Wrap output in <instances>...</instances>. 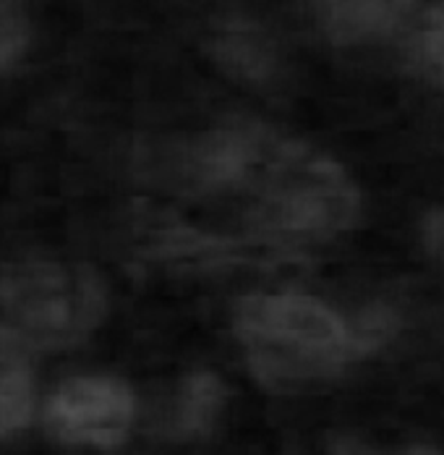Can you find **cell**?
<instances>
[{"label": "cell", "mask_w": 444, "mask_h": 455, "mask_svg": "<svg viewBox=\"0 0 444 455\" xmlns=\"http://www.w3.org/2000/svg\"><path fill=\"white\" fill-rule=\"evenodd\" d=\"M176 181L238 202L259 243L327 241L361 215V194L337 160L243 116L194 139L178 155Z\"/></svg>", "instance_id": "6da1fadb"}, {"label": "cell", "mask_w": 444, "mask_h": 455, "mask_svg": "<svg viewBox=\"0 0 444 455\" xmlns=\"http://www.w3.org/2000/svg\"><path fill=\"white\" fill-rule=\"evenodd\" d=\"M233 330L257 379L290 390L329 379L387 338V319L351 324L324 301L304 293H257L238 301Z\"/></svg>", "instance_id": "7a4b0ae2"}, {"label": "cell", "mask_w": 444, "mask_h": 455, "mask_svg": "<svg viewBox=\"0 0 444 455\" xmlns=\"http://www.w3.org/2000/svg\"><path fill=\"white\" fill-rule=\"evenodd\" d=\"M3 327L27 348H74L107 312L102 277L82 262L29 259L0 273Z\"/></svg>", "instance_id": "3957f363"}, {"label": "cell", "mask_w": 444, "mask_h": 455, "mask_svg": "<svg viewBox=\"0 0 444 455\" xmlns=\"http://www.w3.org/2000/svg\"><path fill=\"white\" fill-rule=\"evenodd\" d=\"M136 419L131 387L115 377H71L44 406L47 432L66 445L115 448Z\"/></svg>", "instance_id": "277c9868"}, {"label": "cell", "mask_w": 444, "mask_h": 455, "mask_svg": "<svg viewBox=\"0 0 444 455\" xmlns=\"http://www.w3.org/2000/svg\"><path fill=\"white\" fill-rule=\"evenodd\" d=\"M212 55L222 68L246 82H265L274 71V45L266 32L243 13L225 16L212 35Z\"/></svg>", "instance_id": "5b68a950"}, {"label": "cell", "mask_w": 444, "mask_h": 455, "mask_svg": "<svg viewBox=\"0 0 444 455\" xmlns=\"http://www.w3.org/2000/svg\"><path fill=\"white\" fill-rule=\"evenodd\" d=\"M324 35L335 45H361L377 43L395 35L410 3H385V0H348V3H324L321 5Z\"/></svg>", "instance_id": "8992f818"}, {"label": "cell", "mask_w": 444, "mask_h": 455, "mask_svg": "<svg viewBox=\"0 0 444 455\" xmlns=\"http://www.w3.org/2000/svg\"><path fill=\"white\" fill-rule=\"evenodd\" d=\"M27 351L0 324V440L27 429L35 413V379Z\"/></svg>", "instance_id": "52a82bcc"}, {"label": "cell", "mask_w": 444, "mask_h": 455, "mask_svg": "<svg viewBox=\"0 0 444 455\" xmlns=\"http://www.w3.org/2000/svg\"><path fill=\"white\" fill-rule=\"evenodd\" d=\"M227 403V387L218 371H191L178 390L176 429L183 437H204L215 429Z\"/></svg>", "instance_id": "ba28073f"}, {"label": "cell", "mask_w": 444, "mask_h": 455, "mask_svg": "<svg viewBox=\"0 0 444 455\" xmlns=\"http://www.w3.org/2000/svg\"><path fill=\"white\" fill-rule=\"evenodd\" d=\"M408 60L421 79L444 87V5H432L418 16L408 40Z\"/></svg>", "instance_id": "9c48e42d"}, {"label": "cell", "mask_w": 444, "mask_h": 455, "mask_svg": "<svg viewBox=\"0 0 444 455\" xmlns=\"http://www.w3.org/2000/svg\"><path fill=\"white\" fill-rule=\"evenodd\" d=\"M29 45V19L21 5L0 0V74L8 71Z\"/></svg>", "instance_id": "30bf717a"}, {"label": "cell", "mask_w": 444, "mask_h": 455, "mask_svg": "<svg viewBox=\"0 0 444 455\" xmlns=\"http://www.w3.org/2000/svg\"><path fill=\"white\" fill-rule=\"evenodd\" d=\"M421 243L429 257H434L437 262L444 265V204L426 212V218L421 223Z\"/></svg>", "instance_id": "8fae6325"}, {"label": "cell", "mask_w": 444, "mask_h": 455, "mask_svg": "<svg viewBox=\"0 0 444 455\" xmlns=\"http://www.w3.org/2000/svg\"><path fill=\"white\" fill-rule=\"evenodd\" d=\"M402 455H444L442 451H437V448H432V445H413V448H408Z\"/></svg>", "instance_id": "7c38bea8"}]
</instances>
